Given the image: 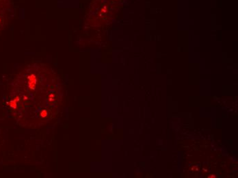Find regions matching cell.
<instances>
[{"label":"cell","instance_id":"6da1fadb","mask_svg":"<svg viewBox=\"0 0 238 178\" xmlns=\"http://www.w3.org/2000/svg\"><path fill=\"white\" fill-rule=\"evenodd\" d=\"M37 82V79L36 78V76L34 75H31L28 77V84H29V87L32 89H34V87L36 86Z\"/></svg>","mask_w":238,"mask_h":178},{"label":"cell","instance_id":"7a4b0ae2","mask_svg":"<svg viewBox=\"0 0 238 178\" xmlns=\"http://www.w3.org/2000/svg\"><path fill=\"white\" fill-rule=\"evenodd\" d=\"M17 101H18V97H17L16 98L15 100H13V101H11L10 102V103H9V104H10V106L11 108H17Z\"/></svg>","mask_w":238,"mask_h":178},{"label":"cell","instance_id":"3957f363","mask_svg":"<svg viewBox=\"0 0 238 178\" xmlns=\"http://www.w3.org/2000/svg\"><path fill=\"white\" fill-rule=\"evenodd\" d=\"M47 114H48V113H47V110H44L42 111V112H41V117H47Z\"/></svg>","mask_w":238,"mask_h":178}]
</instances>
